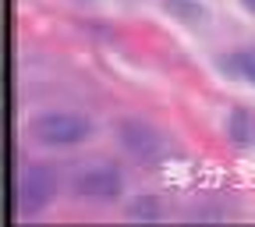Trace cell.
<instances>
[{
  "label": "cell",
  "instance_id": "cell-1",
  "mask_svg": "<svg viewBox=\"0 0 255 227\" xmlns=\"http://www.w3.org/2000/svg\"><path fill=\"white\" fill-rule=\"evenodd\" d=\"M32 139H39L46 146H75L89 135V121L82 114H64V110H50L39 114L36 121L28 124Z\"/></svg>",
  "mask_w": 255,
  "mask_h": 227
},
{
  "label": "cell",
  "instance_id": "cell-2",
  "mask_svg": "<svg viewBox=\"0 0 255 227\" xmlns=\"http://www.w3.org/2000/svg\"><path fill=\"white\" fill-rule=\"evenodd\" d=\"M71 188H75V196H82V199L110 203V199H117L121 192H124V178H121L117 167L100 164V167H85V171H78V178H75Z\"/></svg>",
  "mask_w": 255,
  "mask_h": 227
},
{
  "label": "cell",
  "instance_id": "cell-3",
  "mask_svg": "<svg viewBox=\"0 0 255 227\" xmlns=\"http://www.w3.org/2000/svg\"><path fill=\"white\" fill-rule=\"evenodd\" d=\"M53 188H57V181H53V174L46 167H28L21 174V181H18V210L28 213V210L46 206L53 199Z\"/></svg>",
  "mask_w": 255,
  "mask_h": 227
},
{
  "label": "cell",
  "instance_id": "cell-4",
  "mask_svg": "<svg viewBox=\"0 0 255 227\" xmlns=\"http://www.w3.org/2000/svg\"><path fill=\"white\" fill-rule=\"evenodd\" d=\"M117 135H121L124 149L135 153L138 160H156L159 153H163V142H159V135L152 132L145 121H124V124H117Z\"/></svg>",
  "mask_w": 255,
  "mask_h": 227
},
{
  "label": "cell",
  "instance_id": "cell-5",
  "mask_svg": "<svg viewBox=\"0 0 255 227\" xmlns=\"http://www.w3.org/2000/svg\"><path fill=\"white\" fill-rule=\"evenodd\" d=\"M163 7H167L177 21H184V25L206 21V11H202V4H195V0H163Z\"/></svg>",
  "mask_w": 255,
  "mask_h": 227
},
{
  "label": "cell",
  "instance_id": "cell-6",
  "mask_svg": "<svg viewBox=\"0 0 255 227\" xmlns=\"http://www.w3.org/2000/svg\"><path fill=\"white\" fill-rule=\"evenodd\" d=\"M227 132H231V142L234 146H248L252 142V117H248V110H234L231 114Z\"/></svg>",
  "mask_w": 255,
  "mask_h": 227
},
{
  "label": "cell",
  "instance_id": "cell-7",
  "mask_svg": "<svg viewBox=\"0 0 255 227\" xmlns=\"http://www.w3.org/2000/svg\"><path fill=\"white\" fill-rule=\"evenodd\" d=\"M131 217H135V220H156V217H159V203H156L152 196H138V199L131 203Z\"/></svg>",
  "mask_w": 255,
  "mask_h": 227
},
{
  "label": "cell",
  "instance_id": "cell-8",
  "mask_svg": "<svg viewBox=\"0 0 255 227\" xmlns=\"http://www.w3.org/2000/svg\"><path fill=\"white\" fill-rule=\"evenodd\" d=\"M234 71L245 75V78L255 85V50H241V53L234 57Z\"/></svg>",
  "mask_w": 255,
  "mask_h": 227
},
{
  "label": "cell",
  "instance_id": "cell-9",
  "mask_svg": "<svg viewBox=\"0 0 255 227\" xmlns=\"http://www.w3.org/2000/svg\"><path fill=\"white\" fill-rule=\"evenodd\" d=\"M245 7H248V11H255V0H245Z\"/></svg>",
  "mask_w": 255,
  "mask_h": 227
}]
</instances>
